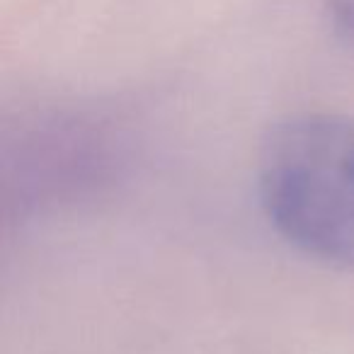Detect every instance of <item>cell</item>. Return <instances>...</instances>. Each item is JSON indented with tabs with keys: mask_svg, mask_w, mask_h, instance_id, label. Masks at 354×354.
<instances>
[{
	"mask_svg": "<svg viewBox=\"0 0 354 354\" xmlns=\"http://www.w3.org/2000/svg\"><path fill=\"white\" fill-rule=\"evenodd\" d=\"M257 194L281 241L354 270V119L299 112L272 124L257 156Z\"/></svg>",
	"mask_w": 354,
	"mask_h": 354,
	"instance_id": "cell-1",
	"label": "cell"
},
{
	"mask_svg": "<svg viewBox=\"0 0 354 354\" xmlns=\"http://www.w3.org/2000/svg\"><path fill=\"white\" fill-rule=\"evenodd\" d=\"M122 156V131L104 114L80 107L32 114L3 143L6 214L75 204L114 180Z\"/></svg>",
	"mask_w": 354,
	"mask_h": 354,
	"instance_id": "cell-2",
	"label": "cell"
},
{
	"mask_svg": "<svg viewBox=\"0 0 354 354\" xmlns=\"http://www.w3.org/2000/svg\"><path fill=\"white\" fill-rule=\"evenodd\" d=\"M325 12L333 30L354 44V0H325Z\"/></svg>",
	"mask_w": 354,
	"mask_h": 354,
	"instance_id": "cell-3",
	"label": "cell"
}]
</instances>
